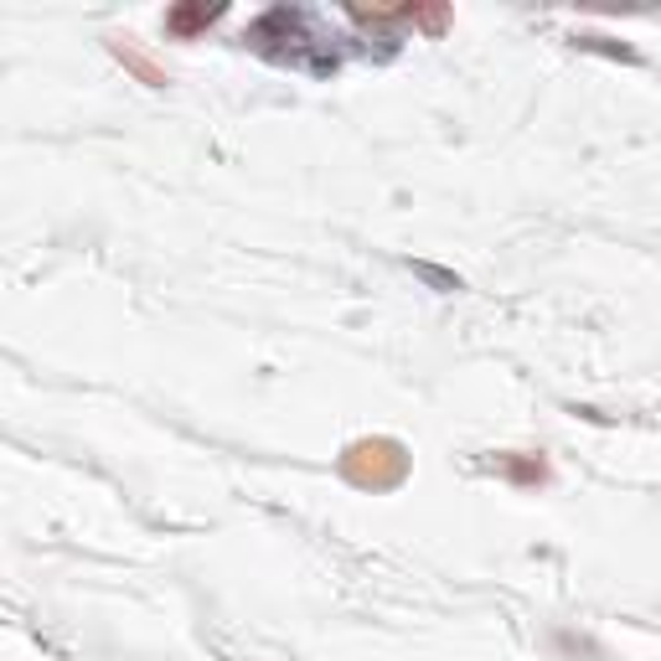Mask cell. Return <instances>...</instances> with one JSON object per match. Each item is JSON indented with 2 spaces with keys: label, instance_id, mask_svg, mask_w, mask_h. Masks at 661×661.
<instances>
[{
  "label": "cell",
  "instance_id": "277c9868",
  "mask_svg": "<svg viewBox=\"0 0 661 661\" xmlns=\"http://www.w3.org/2000/svg\"><path fill=\"white\" fill-rule=\"evenodd\" d=\"M222 11H228V5H176V11H166V32L187 42V36H197L202 26H212Z\"/></svg>",
  "mask_w": 661,
  "mask_h": 661
},
{
  "label": "cell",
  "instance_id": "5b68a950",
  "mask_svg": "<svg viewBox=\"0 0 661 661\" xmlns=\"http://www.w3.org/2000/svg\"><path fill=\"white\" fill-rule=\"evenodd\" d=\"M574 47H584V52H605V57H620V63H641L630 47H620V42H610V36H599V32H579L574 36Z\"/></svg>",
  "mask_w": 661,
  "mask_h": 661
},
{
  "label": "cell",
  "instance_id": "6da1fadb",
  "mask_svg": "<svg viewBox=\"0 0 661 661\" xmlns=\"http://www.w3.org/2000/svg\"><path fill=\"white\" fill-rule=\"evenodd\" d=\"M408 450L393 434H362L341 450V475L352 481L356 492H393V486H404L408 481Z\"/></svg>",
  "mask_w": 661,
  "mask_h": 661
},
{
  "label": "cell",
  "instance_id": "8992f818",
  "mask_svg": "<svg viewBox=\"0 0 661 661\" xmlns=\"http://www.w3.org/2000/svg\"><path fill=\"white\" fill-rule=\"evenodd\" d=\"M419 274H425V279H434V285H444V289H460V279H455V274L434 269V264H419Z\"/></svg>",
  "mask_w": 661,
  "mask_h": 661
},
{
  "label": "cell",
  "instance_id": "3957f363",
  "mask_svg": "<svg viewBox=\"0 0 661 661\" xmlns=\"http://www.w3.org/2000/svg\"><path fill=\"white\" fill-rule=\"evenodd\" d=\"M109 52H114L119 68L135 73V78H140L145 88H166V84H170V73L161 68V63H155L151 52H140V47H135V36H109Z\"/></svg>",
  "mask_w": 661,
  "mask_h": 661
},
{
  "label": "cell",
  "instance_id": "7a4b0ae2",
  "mask_svg": "<svg viewBox=\"0 0 661 661\" xmlns=\"http://www.w3.org/2000/svg\"><path fill=\"white\" fill-rule=\"evenodd\" d=\"M492 465L507 475L511 486H527V492H538V486H548V481H553V465H548L543 450H502Z\"/></svg>",
  "mask_w": 661,
  "mask_h": 661
}]
</instances>
